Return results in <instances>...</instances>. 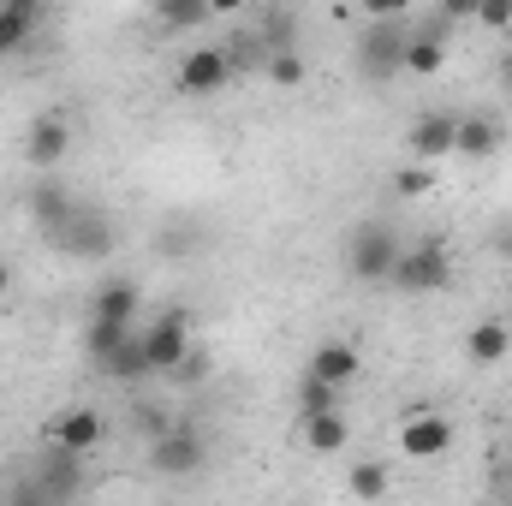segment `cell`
Here are the masks:
<instances>
[{
	"mask_svg": "<svg viewBox=\"0 0 512 506\" xmlns=\"http://www.w3.org/2000/svg\"><path fill=\"white\" fill-rule=\"evenodd\" d=\"M405 42H411V24L405 18H370V30H358V48H352V66L364 84H387L405 72Z\"/></svg>",
	"mask_w": 512,
	"mask_h": 506,
	"instance_id": "cell-1",
	"label": "cell"
},
{
	"mask_svg": "<svg viewBox=\"0 0 512 506\" xmlns=\"http://www.w3.org/2000/svg\"><path fill=\"white\" fill-rule=\"evenodd\" d=\"M48 245H54V251H66L72 262H108V256L120 251V227H114V215H102V209L78 203V209L48 233Z\"/></svg>",
	"mask_w": 512,
	"mask_h": 506,
	"instance_id": "cell-2",
	"label": "cell"
},
{
	"mask_svg": "<svg viewBox=\"0 0 512 506\" xmlns=\"http://www.w3.org/2000/svg\"><path fill=\"white\" fill-rule=\"evenodd\" d=\"M387 280H393L399 292H447V280H453V251H447L441 239L399 245L393 268H387Z\"/></svg>",
	"mask_w": 512,
	"mask_h": 506,
	"instance_id": "cell-3",
	"label": "cell"
},
{
	"mask_svg": "<svg viewBox=\"0 0 512 506\" xmlns=\"http://www.w3.org/2000/svg\"><path fill=\"white\" fill-rule=\"evenodd\" d=\"M393 256H399V233H393L387 221H358V227L346 233V274L364 280V286L387 280Z\"/></svg>",
	"mask_w": 512,
	"mask_h": 506,
	"instance_id": "cell-4",
	"label": "cell"
},
{
	"mask_svg": "<svg viewBox=\"0 0 512 506\" xmlns=\"http://www.w3.org/2000/svg\"><path fill=\"white\" fill-rule=\"evenodd\" d=\"M203 459H209V447H203V435H197L191 423H173V429L149 435V465H155V477H191V471H203Z\"/></svg>",
	"mask_w": 512,
	"mask_h": 506,
	"instance_id": "cell-5",
	"label": "cell"
},
{
	"mask_svg": "<svg viewBox=\"0 0 512 506\" xmlns=\"http://www.w3.org/2000/svg\"><path fill=\"white\" fill-rule=\"evenodd\" d=\"M447 447H453V417L447 411H429V405L405 411V423H399V459H441Z\"/></svg>",
	"mask_w": 512,
	"mask_h": 506,
	"instance_id": "cell-6",
	"label": "cell"
},
{
	"mask_svg": "<svg viewBox=\"0 0 512 506\" xmlns=\"http://www.w3.org/2000/svg\"><path fill=\"white\" fill-rule=\"evenodd\" d=\"M179 96H215V90H227L233 84V54L227 48H191L185 60H179Z\"/></svg>",
	"mask_w": 512,
	"mask_h": 506,
	"instance_id": "cell-7",
	"label": "cell"
},
{
	"mask_svg": "<svg viewBox=\"0 0 512 506\" xmlns=\"http://www.w3.org/2000/svg\"><path fill=\"white\" fill-rule=\"evenodd\" d=\"M143 352H149V370L167 376L185 352H191V328H185V310H161V322L143 328Z\"/></svg>",
	"mask_w": 512,
	"mask_h": 506,
	"instance_id": "cell-8",
	"label": "cell"
},
{
	"mask_svg": "<svg viewBox=\"0 0 512 506\" xmlns=\"http://www.w3.org/2000/svg\"><path fill=\"white\" fill-rule=\"evenodd\" d=\"M66 155H72V126H66V114L30 120V131H24V161H30L36 173H54Z\"/></svg>",
	"mask_w": 512,
	"mask_h": 506,
	"instance_id": "cell-9",
	"label": "cell"
},
{
	"mask_svg": "<svg viewBox=\"0 0 512 506\" xmlns=\"http://www.w3.org/2000/svg\"><path fill=\"white\" fill-rule=\"evenodd\" d=\"M48 441L66 447V453H96V447H102V411H90V405H66V411L48 423Z\"/></svg>",
	"mask_w": 512,
	"mask_h": 506,
	"instance_id": "cell-10",
	"label": "cell"
},
{
	"mask_svg": "<svg viewBox=\"0 0 512 506\" xmlns=\"http://www.w3.org/2000/svg\"><path fill=\"white\" fill-rule=\"evenodd\" d=\"M24 209H30V221L42 227V233H54L72 209H78V197H72V185L66 179H54V173H42L36 185H30V197H24Z\"/></svg>",
	"mask_w": 512,
	"mask_h": 506,
	"instance_id": "cell-11",
	"label": "cell"
},
{
	"mask_svg": "<svg viewBox=\"0 0 512 506\" xmlns=\"http://www.w3.org/2000/svg\"><path fill=\"white\" fill-rule=\"evenodd\" d=\"M459 137V114H417L411 120V155L417 161H447Z\"/></svg>",
	"mask_w": 512,
	"mask_h": 506,
	"instance_id": "cell-12",
	"label": "cell"
},
{
	"mask_svg": "<svg viewBox=\"0 0 512 506\" xmlns=\"http://www.w3.org/2000/svg\"><path fill=\"white\" fill-rule=\"evenodd\" d=\"M507 143V126L495 114H459V137H453V155L465 161H489L495 149Z\"/></svg>",
	"mask_w": 512,
	"mask_h": 506,
	"instance_id": "cell-13",
	"label": "cell"
},
{
	"mask_svg": "<svg viewBox=\"0 0 512 506\" xmlns=\"http://www.w3.org/2000/svg\"><path fill=\"white\" fill-rule=\"evenodd\" d=\"M310 376L334 381V387H352L358 370H364V358H358V346H346V340H328V346H316L310 352V364H304Z\"/></svg>",
	"mask_w": 512,
	"mask_h": 506,
	"instance_id": "cell-14",
	"label": "cell"
},
{
	"mask_svg": "<svg viewBox=\"0 0 512 506\" xmlns=\"http://www.w3.org/2000/svg\"><path fill=\"white\" fill-rule=\"evenodd\" d=\"M507 352H512V328H507V322H495V316H489V322H477V328L465 334V358H471L477 370H495Z\"/></svg>",
	"mask_w": 512,
	"mask_h": 506,
	"instance_id": "cell-15",
	"label": "cell"
},
{
	"mask_svg": "<svg viewBox=\"0 0 512 506\" xmlns=\"http://www.w3.org/2000/svg\"><path fill=\"white\" fill-rule=\"evenodd\" d=\"M447 66V24H435V30H411V42H405V72L411 78H435Z\"/></svg>",
	"mask_w": 512,
	"mask_h": 506,
	"instance_id": "cell-16",
	"label": "cell"
},
{
	"mask_svg": "<svg viewBox=\"0 0 512 506\" xmlns=\"http://www.w3.org/2000/svg\"><path fill=\"white\" fill-rule=\"evenodd\" d=\"M304 447L310 453H346L352 447V423H346V411H316V417H304Z\"/></svg>",
	"mask_w": 512,
	"mask_h": 506,
	"instance_id": "cell-17",
	"label": "cell"
},
{
	"mask_svg": "<svg viewBox=\"0 0 512 506\" xmlns=\"http://www.w3.org/2000/svg\"><path fill=\"white\" fill-rule=\"evenodd\" d=\"M42 501H60V495H78L84 489V453H66V447H54L48 453V471H42Z\"/></svg>",
	"mask_w": 512,
	"mask_h": 506,
	"instance_id": "cell-18",
	"label": "cell"
},
{
	"mask_svg": "<svg viewBox=\"0 0 512 506\" xmlns=\"http://www.w3.org/2000/svg\"><path fill=\"white\" fill-rule=\"evenodd\" d=\"M96 370H102L108 381H143V376H155V370H149V352H143V334H137V328H131L126 340H120V346H114V352L96 364Z\"/></svg>",
	"mask_w": 512,
	"mask_h": 506,
	"instance_id": "cell-19",
	"label": "cell"
},
{
	"mask_svg": "<svg viewBox=\"0 0 512 506\" xmlns=\"http://www.w3.org/2000/svg\"><path fill=\"white\" fill-rule=\"evenodd\" d=\"M262 78H268L274 90H298V84L310 78L304 48H292V42H286V48H268V54H262Z\"/></svg>",
	"mask_w": 512,
	"mask_h": 506,
	"instance_id": "cell-20",
	"label": "cell"
},
{
	"mask_svg": "<svg viewBox=\"0 0 512 506\" xmlns=\"http://www.w3.org/2000/svg\"><path fill=\"white\" fill-rule=\"evenodd\" d=\"M215 12H209V0H155V24L167 30V36H179V30H203Z\"/></svg>",
	"mask_w": 512,
	"mask_h": 506,
	"instance_id": "cell-21",
	"label": "cell"
},
{
	"mask_svg": "<svg viewBox=\"0 0 512 506\" xmlns=\"http://www.w3.org/2000/svg\"><path fill=\"white\" fill-rule=\"evenodd\" d=\"M90 316L131 322V316H137V280H102V286H96V304H90Z\"/></svg>",
	"mask_w": 512,
	"mask_h": 506,
	"instance_id": "cell-22",
	"label": "cell"
},
{
	"mask_svg": "<svg viewBox=\"0 0 512 506\" xmlns=\"http://www.w3.org/2000/svg\"><path fill=\"white\" fill-rule=\"evenodd\" d=\"M126 334H131V322H114V316H90V328H84V352L102 364V358H108V352H114Z\"/></svg>",
	"mask_w": 512,
	"mask_h": 506,
	"instance_id": "cell-23",
	"label": "cell"
},
{
	"mask_svg": "<svg viewBox=\"0 0 512 506\" xmlns=\"http://www.w3.org/2000/svg\"><path fill=\"white\" fill-rule=\"evenodd\" d=\"M340 393H346V387H334V381H322V376L304 370V381H298V411H304V417H316V411H340Z\"/></svg>",
	"mask_w": 512,
	"mask_h": 506,
	"instance_id": "cell-24",
	"label": "cell"
},
{
	"mask_svg": "<svg viewBox=\"0 0 512 506\" xmlns=\"http://www.w3.org/2000/svg\"><path fill=\"white\" fill-rule=\"evenodd\" d=\"M30 30H36V12L6 6V0H0V54H18V48L30 42Z\"/></svg>",
	"mask_w": 512,
	"mask_h": 506,
	"instance_id": "cell-25",
	"label": "cell"
},
{
	"mask_svg": "<svg viewBox=\"0 0 512 506\" xmlns=\"http://www.w3.org/2000/svg\"><path fill=\"white\" fill-rule=\"evenodd\" d=\"M346 489L358 495V501H382L387 495V471L376 459H352V477H346Z\"/></svg>",
	"mask_w": 512,
	"mask_h": 506,
	"instance_id": "cell-26",
	"label": "cell"
},
{
	"mask_svg": "<svg viewBox=\"0 0 512 506\" xmlns=\"http://www.w3.org/2000/svg\"><path fill=\"white\" fill-rule=\"evenodd\" d=\"M393 191H399V197H429V191H435V161H417V155H411V161L393 173Z\"/></svg>",
	"mask_w": 512,
	"mask_h": 506,
	"instance_id": "cell-27",
	"label": "cell"
},
{
	"mask_svg": "<svg viewBox=\"0 0 512 506\" xmlns=\"http://www.w3.org/2000/svg\"><path fill=\"white\" fill-rule=\"evenodd\" d=\"M471 24H483V30H501L512 36V0H477V18Z\"/></svg>",
	"mask_w": 512,
	"mask_h": 506,
	"instance_id": "cell-28",
	"label": "cell"
},
{
	"mask_svg": "<svg viewBox=\"0 0 512 506\" xmlns=\"http://www.w3.org/2000/svg\"><path fill=\"white\" fill-rule=\"evenodd\" d=\"M167 376H179V381H203V376H209V358H203V352H185V358H179V364H173Z\"/></svg>",
	"mask_w": 512,
	"mask_h": 506,
	"instance_id": "cell-29",
	"label": "cell"
},
{
	"mask_svg": "<svg viewBox=\"0 0 512 506\" xmlns=\"http://www.w3.org/2000/svg\"><path fill=\"white\" fill-rule=\"evenodd\" d=\"M364 6V18H405L411 12V0H358Z\"/></svg>",
	"mask_w": 512,
	"mask_h": 506,
	"instance_id": "cell-30",
	"label": "cell"
},
{
	"mask_svg": "<svg viewBox=\"0 0 512 506\" xmlns=\"http://www.w3.org/2000/svg\"><path fill=\"white\" fill-rule=\"evenodd\" d=\"M137 423H143V435H161V429H173V417H167L161 405H137Z\"/></svg>",
	"mask_w": 512,
	"mask_h": 506,
	"instance_id": "cell-31",
	"label": "cell"
},
{
	"mask_svg": "<svg viewBox=\"0 0 512 506\" xmlns=\"http://www.w3.org/2000/svg\"><path fill=\"white\" fill-rule=\"evenodd\" d=\"M477 18V0H441V24H471Z\"/></svg>",
	"mask_w": 512,
	"mask_h": 506,
	"instance_id": "cell-32",
	"label": "cell"
},
{
	"mask_svg": "<svg viewBox=\"0 0 512 506\" xmlns=\"http://www.w3.org/2000/svg\"><path fill=\"white\" fill-rule=\"evenodd\" d=\"M191 239H197V233H191V227H173V233H167V239H161V251H191Z\"/></svg>",
	"mask_w": 512,
	"mask_h": 506,
	"instance_id": "cell-33",
	"label": "cell"
},
{
	"mask_svg": "<svg viewBox=\"0 0 512 506\" xmlns=\"http://www.w3.org/2000/svg\"><path fill=\"white\" fill-rule=\"evenodd\" d=\"M245 6H251V0H209V12H215V18H239Z\"/></svg>",
	"mask_w": 512,
	"mask_h": 506,
	"instance_id": "cell-34",
	"label": "cell"
},
{
	"mask_svg": "<svg viewBox=\"0 0 512 506\" xmlns=\"http://www.w3.org/2000/svg\"><path fill=\"white\" fill-rule=\"evenodd\" d=\"M495 256H507L512 262V221H501V233H495Z\"/></svg>",
	"mask_w": 512,
	"mask_h": 506,
	"instance_id": "cell-35",
	"label": "cell"
},
{
	"mask_svg": "<svg viewBox=\"0 0 512 506\" xmlns=\"http://www.w3.org/2000/svg\"><path fill=\"white\" fill-rule=\"evenodd\" d=\"M6 286H12V268H6V262H0V298H6Z\"/></svg>",
	"mask_w": 512,
	"mask_h": 506,
	"instance_id": "cell-36",
	"label": "cell"
},
{
	"mask_svg": "<svg viewBox=\"0 0 512 506\" xmlns=\"http://www.w3.org/2000/svg\"><path fill=\"white\" fill-rule=\"evenodd\" d=\"M6 6H24V12H42V0H6Z\"/></svg>",
	"mask_w": 512,
	"mask_h": 506,
	"instance_id": "cell-37",
	"label": "cell"
},
{
	"mask_svg": "<svg viewBox=\"0 0 512 506\" xmlns=\"http://www.w3.org/2000/svg\"><path fill=\"white\" fill-rule=\"evenodd\" d=\"M507 90H512V78H507Z\"/></svg>",
	"mask_w": 512,
	"mask_h": 506,
	"instance_id": "cell-38",
	"label": "cell"
}]
</instances>
